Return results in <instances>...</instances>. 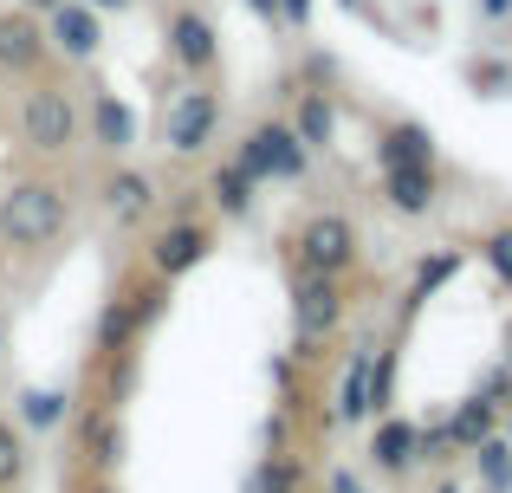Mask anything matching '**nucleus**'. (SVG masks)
I'll use <instances>...</instances> for the list:
<instances>
[{
    "mask_svg": "<svg viewBox=\"0 0 512 493\" xmlns=\"http://www.w3.org/2000/svg\"><path fill=\"white\" fill-rule=\"evenodd\" d=\"M72 228V189L52 176H33V182H13L0 195V241L20 247V253H39L52 247L59 234Z\"/></svg>",
    "mask_w": 512,
    "mask_h": 493,
    "instance_id": "obj_1",
    "label": "nucleus"
},
{
    "mask_svg": "<svg viewBox=\"0 0 512 493\" xmlns=\"http://www.w3.org/2000/svg\"><path fill=\"white\" fill-rule=\"evenodd\" d=\"M169 305V279H150V286H117L104 299L98 325H91V351L98 357H130L143 338V325H156Z\"/></svg>",
    "mask_w": 512,
    "mask_h": 493,
    "instance_id": "obj_2",
    "label": "nucleus"
},
{
    "mask_svg": "<svg viewBox=\"0 0 512 493\" xmlns=\"http://www.w3.org/2000/svg\"><path fill=\"white\" fill-rule=\"evenodd\" d=\"M13 130H20V143L33 156H65L78 143V104L65 85H33L20 98V111H13Z\"/></svg>",
    "mask_w": 512,
    "mask_h": 493,
    "instance_id": "obj_3",
    "label": "nucleus"
},
{
    "mask_svg": "<svg viewBox=\"0 0 512 493\" xmlns=\"http://www.w3.org/2000/svg\"><path fill=\"white\" fill-rule=\"evenodd\" d=\"M357 253H363V234H357V221L350 215H312V221H299L292 228V260H299V273H331V279H344L350 266H357Z\"/></svg>",
    "mask_w": 512,
    "mask_h": 493,
    "instance_id": "obj_4",
    "label": "nucleus"
},
{
    "mask_svg": "<svg viewBox=\"0 0 512 493\" xmlns=\"http://www.w3.org/2000/svg\"><path fill=\"white\" fill-rule=\"evenodd\" d=\"M234 163L247 169L253 182H305V169H312V150L299 143V130H292V124L266 117V124L247 130V143L234 150Z\"/></svg>",
    "mask_w": 512,
    "mask_h": 493,
    "instance_id": "obj_5",
    "label": "nucleus"
},
{
    "mask_svg": "<svg viewBox=\"0 0 512 493\" xmlns=\"http://www.w3.org/2000/svg\"><path fill=\"white\" fill-rule=\"evenodd\" d=\"M338 325H344V279L292 273V338H299V357H318V344Z\"/></svg>",
    "mask_w": 512,
    "mask_h": 493,
    "instance_id": "obj_6",
    "label": "nucleus"
},
{
    "mask_svg": "<svg viewBox=\"0 0 512 493\" xmlns=\"http://www.w3.org/2000/svg\"><path fill=\"white\" fill-rule=\"evenodd\" d=\"M221 91L214 85H188V91H175L169 98V111H163V150L169 156H201L214 137H221Z\"/></svg>",
    "mask_w": 512,
    "mask_h": 493,
    "instance_id": "obj_7",
    "label": "nucleus"
},
{
    "mask_svg": "<svg viewBox=\"0 0 512 493\" xmlns=\"http://www.w3.org/2000/svg\"><path fill=\"white\" fill-rule=\"evenodd\" d=\"M46 46L65 52L72 65H91L104 52V13H91L85 0H52L46 7Z\"/></svg>",
    "mask_w": 512,
    "mask_h": 493,
    "instance_id": "obj_8",
    "label": "nucleus"
},
{
    "mask_svg": "<svg viewBox=\"0 0 512 493\" xmlns=\"http://www.w3.org/2000/svg\"><path fill=\"white\" fill-rule=\"evenodd\" d=\"M208 253H214V228L195 221V215H182V221H169V228L150 241V273L156 279H182V273H195Z\"/></svg>",
    "mask_w": 512,
    "mask_h": 493,
    "instance_id": "obj_9",
    "label": "nucleus"
},
{
    "mask_svg": "<svg viewBox=\"0 0 512 493\" xmlns=\"http://www.w3.org/2000/svg\"><path fill=\"white\" fill-rule=\"evenodd\" d=\"M169 59L182 65L188 78H208L214 65H221V33H214V20L201 7H175L169 13Z\"/></svg>",
    "mask_w": 512,
    "mask_h": 493,
    "instance_id": "obj_10",
    "label": "nucleus"
},
{
    "mask_svg": "<svg viewBox=\"0 0 512 493\" xmlns=\"http://www.w3.org/2000/svg\"><path fill=\"white\" fill-rule=\"evenodd\" d=\"M78 455H85L98 474H117V468H124V455H130V429H124V416H117V403L85 409V416H78Z\"/></svg>",
    "mask_w": 512,
    "mask_h": 493,
    "instance_id": "obj_11",
    "label": "nucleus"
},
{
    "mask_svg": "<svg viewBox=\"0 0 512 493\" xmlns=\"http://www.w3.org/2000/svg\"><path fill=\"white\" fill-rule=\"evenodd\" d=\"M383 202L396 208L402 221L435 215V202H441V176H435V163H396V169H383Z\"/></svg>",
    "mask_w": 512,
    "mask_h": 493,
    "instance_id": "obj_12",
    "label": "nucleus"
},
{
    "mask_svg": "<svg viewBox=\"0 0 512 493\" xmlns=\"http://www.w3.org/2000/svg\"><path fill=\"white\" fill-rule=\"evenodd\" d=\"M98 195H104V215H111L117 228H137V221L156 208V176L150 169H111Z\"/></svg>",
    "mask_w": 512,
    "mask_h": 493,
    "instance_id": "obj_13",
    "label": "nucleus"
},
{
    "mask_svg": "<svg viewBox=\"0 0 512 493\" xmlns=\"http://www.w3.org/2000/svg\"><path fill=\"white\" fill-rule=\"evenodd\" d=\"M137 137H143L137 111H130V104L117 98V91H91V150H104V156H124Z\"/></svg>",
    "mask_w": 512,
    "mask_h": 493,
    "instance_id": "obj_14",
    "label": "nucleus"
},
{
    "mask_svg": "<svg viewBox=\"0 0 512 493\" xmlns=\"http://www.w3.org/2000/svg\"><path fill=\"white\" fill-rule=\"evenodd\" d=\"M46 59V26L26 20V13H0V72H39Z\"/></svg>",
    "mask_w": 512,
    "mask_h": 493,
    "instance_id": "obj_15",
    "label": "nucleus"
},
{
    "mask_svg": "<svg viewBox=\"0 0 512 493\" xmlns=\"http://www.w3.org/2000/svg\"><path fill=\"white\" fill-rule=\"evenodd\" d=\"M415 442H422V429H415L409 416H383L376 435H370V461L383 474H402V468H415Z\"/></svg>",
    "mask_w": 512,
    "mask_h": 493,
    "instance_id": "obj_16",
    "label": "nucleus"
},
{
    "mask_svg": "<svg viewBox=\"0 0 512 493\" xmlns=\"http://www.w3.org/2000/svg\"><path fill=\"white\" fill-rule=\"evenodd\" d=\"M376 163H383V169H396V163H435V137H428V124H415V117H402V124H383Z\"/></svg>",
    "mask_w": 512,
    "mask_h": 493,
    "instance_id": "obj_17",
    "label": "nucleus"
},
{
    "mask_svg": "<svg viewBox=\"0 0 512 493\" xmlns=\"http://www.w3.org/2000/svg\"><path fill=\"white\" fill-rule=\"evenodd\" d=\"M292 130H299L305 150H331V137H338V104L325 98V91H299V117H292Z\"/></svg>",
    "mask_w": 512,
    "mask_h": 493,
    "instance_id": "obj_18",
    "label": "nucleus"
},
{
    "mask_svg": "<svg viewBox=\"0 0 512 493\" xmlns=\"http://www.w3.org/2000/svg\"><path fill=\"white\" fill-rule=\"evenodd\" d=\"M240 493H305V461L299 455H260L247 468Z\"/></svg>",
    "mask_w": 512,
    "mask_h": 493,
    "instance_id": "obj_19",
    "label": "nucleus"
},
{
    "mask_svg": "<svg viewBox=\"0 0 512 493\" xmlns=\"http://www.w3.org/2000/svg\"><path fill=\"white\" fill-rule=\"evenodd\" d=\"M253 189H260V182L247 176V169L234 163V156H227L221 169H214V182H208V195H214V208H221L227 221H247L253 215Z\"/></svg>",
    "mask_w": 512,
    "mask_h": 493,
    "instance_id": "obj_20",
    "label": "nucleus"
},
{
    "mask_svg": "<svg viewBox=\"0 0 512 493\" xmlns=\"http://www.w3.org/2000/svg\"><path fill=\"white\" fill-rule=\"evenodd\" d=\"M493 429H500V403H487L480 390H474V396H467V403L448 416V442H454V448H480Z\"/></svg>",
    "mask_w": 512,
    "mask_h": 493,
    "instance_id": "obj_21",
    "label": "nucleus"
},
{
    "mask_svg": "<svg viewBox=\"0 0 512 493\" xmlns=\"http://www.w3.org/2000/svg\"><path fill=\"white\" fill-rule=\"evenodd\" d=\"M370 344L363 351H350V364H344V377H338V422H363L370 416Z\"/></svg>",
    "mask_w": 512,
    "mask_h": 493,
    "instance_id": "obj_22",
    "label": "nucleus"
},
{
    "mask_svg": "<svg viewBox=\"0 0 512 493\" xmlns=\"http://www.w3.org/2000/svg\"><path fill=\"white\" fill-rule=\"evenodd\" d=\"M474 455V474H480V487L487 493H512V435H500L493 429L480 448H467Z\"/></svg>",
    "mask_w": 512,
    "mask_h": 493,
    "instance_id": "obj_23",
    "label": "nucleus"
},
{
    "mask_svg": "<svg viewBox=\"0 0 512 493\" xmlns=\"http://www.w3.org/2000/svg\"><path fill=\"white\" fill-rule=\"evenodd\" d=\"M65 416H72V396H65V390H39V383L20 390V422H26V429L46 435V429H59Z\"/></svg>",
    "mask_w": 512,
    "mask_h": 493,
    "instance_id": "obj_24",
    "label": "nucleus"
},
{
    "mask_svg": "<svg viewBox=\"0 0 512 493\" xmlns=\"http://www.w3.org/2000/svg\"><path fill=\"white\" fill-rule=\"evenodd\" d=\"M454 273H461V247H441V253H428V260L415 266V279H409V312H415V305H422L428 292L441 286V279H454Z\"/></svg>",
    "mask_w": 512,
    "mask_h": 493,
    "instance_id": "obj_25",
    "label": "nucleus"
},
{
    "mask_svg": "<svg viewBox=\"0 0 512 493\" xmlns=\"http://www.w3.org/2000/svg\"><path fill=\"white\" fill-rule=\"evenodd\" d=\"M20 481H26V442H20V429L0 416V493L20 487Z\"/></svg>",
    "mask_w": 512,
    "mask_h": 493,
    "instance_id": "obj_26",
    "label": "nucleus"
},
{
    "mask_svg": "<svg viewBox=\"0 0 512 493\" xmlns=\"http://www.w3.org/2000/svg\"><path fill=\"white\" fill-rule=\"evenodd\" d=\"M480 253H487V266L512 286V221H506V228H493L487 241H480Z\"/></svg>",
    "mask_w": 512,
    "mask_h": 493,
    "instance_id": "obj_27",
    "label": "nucleus"
},
{
    "mask_svg": "<svg viewBox=\"0 0 512 493\" xmlns=\"http://www.w3.org/2000/svg\"><path fill=\"white\" fill-rule=\"evenodd\" d=\"M480 396H487V403H500V409H512V364H493L487 377H480Z\"/></svg>",
    "mask_w": 512,
    "mask_h": 493,
    "instance_id": "obj_28",
    "label": "nucleus"
},
{
    "mask_svg": "<svg viewBox=\"0 0 512 493\" xmlns=\"http://www.w3.org/2000/svg\"><path fill=\"white\" fill-rule=\"evenodd\" d=\"M312 20V0H279V26H305Z\"/></svg>",
    "mask_w": 512,
    "mask_h": 493,
    "instance_id": "obj_29",
    "label": "nucleus"
},
{
    "mask_svg": "<svg viewBox=\"0 0 512 493\" xmlns=\"http://www.w3.org/2000/svg\"><path fill=\"white\" fill-rule=\"evenodd\" d=\"M474 85H480V91H493V85H512V72H506V65H474Z\"/></svg>",
    "mask_w": 512,
    "mask_h": 493,
    "instance_id": "obj_30",
    "label": "nucleus"
},
{
    "mask_svg": "<svg viewBox=\"0 0 512 493\" xmlns=\"http://www.w3.org/2000/svg\"><path fill=\"white\" fill-rule=\"evenodd\" d=\"M480 20H493V26L512 20V0H480Z\"/></svg>",
    "mask_w": 512,
    "mask_h": 493,
    "instance_id": "obj_31",
    "label": "nucleus"
},
{
    "mask_svg": "<svg viewBox=\"0 0 512 493\" xmlns=\"http://www.w3.org/2000/svg\"><path fill=\"white\" fill-rule=\"evenodd\" d=\"M85 7H91V13H104V20H111V13H130V7H137V0H85Z\"/></svg>",
    "mask_w": 512,
    "mask_h": 493,
    "instance_id": "obj_32",
    "label": "nucleus"
},
{
    "mask_svg": "<svg viewBox=\"0 0 512 493\" xmlns=\"http://www.w3.org/2000/svg\"><path fill=\"white\" fill-rule=\"evenodd\" d=\"M331 493H363V481L350 468H338V474H331Z\"/></svg>",
    "mask_w": 512,
    "mask_h": 493,
    "instance_id": "obj_33",
    "label": "nucleus"
},
{
    "mask_svg": "<svg viewBox=\"0 0 512 493\" xmlns=\"http://www.w3.org/2000/svg\"><path fill=\"white\" fill-rule=\"evenodd\" d=\"M85 493H117V487H111V474H98V481H91Z\"/></svg>",
    "mask_w": 512,
    "mask_h": 493,
    "instance_id": "obj_34",
    "label": "nucleus"
},
{
    "mask_svg": "<svg viewBox=\"0 0 512 493\" xmlns=\"http://www.w3.org/2000/svg\"><path fill=\"white\" fill-rule=\"evenodd\" d=\"M435 493H461V487H454V481H441V487H435Z\"/></svg>",
    "mask_w": 512,
    "mask_h": 493,
    "instance_id": "obj_35",
    "label": "nucleus"
},
{
    "mask_svg": "<svg viewBox=\"0 0 512 493\" xmlns=\"http://www.w3.org/2000/svg\"><path fill=\"white\" fill-rule=\"evenodd\" d=\"M506 364H512V325H506Z\"/></svg>",
    "mask_w": 512,
    "mask_h": 493,
    "instance_id": "obj_36",
    "label": "nucleus"
},
{
    "mask_svg": "<svg viewBox=\"0 0 512 493\" xmlns=\"http://www.w3.org/2000/svg\"><path fill=\"white\" fill-rule=\"evenodd\" d=\"M0 357H7V331H0Z\"/></svg>",
    "mask_w": 512,
    "mask_h": 493,
    "instance_id": "obj_37",
    "label": "nucleus"
},
{
    "mask_svg": "<svg viewBox=\"0 0 512 493\" xmlns=\"http://www.w3.org/2000/svg\"><path fill=\"white\" fill-rule=\"evenodd\" d=\"M344 7H357V0H344Z\"/></svg>",
    "mask_w": 512,
    "mask_h": 493,
    "instance_id": "obj_38",
    "label": "nucleus"
},
{
    "mask_svg": "<svg viewBox=\"0 0 512 493\" xmlns=\"http://www.w3.org/2000/svg\"><path fill=\"white\" fill-rule=\"evenodd\" d=\"M506 435H512V422H506Z\"/></svg>",
    "mask_w": 512,
    "mask_h": 493,
    "instance_id": "obj_39",
    "label": "nucleus"
}]
</instances>
